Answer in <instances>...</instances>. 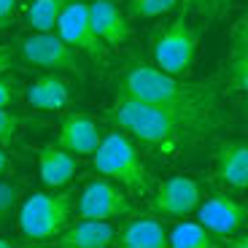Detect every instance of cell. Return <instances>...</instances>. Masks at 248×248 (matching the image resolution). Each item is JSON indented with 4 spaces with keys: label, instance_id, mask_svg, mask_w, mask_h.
I'll return each mask as SVG.
<instances>
[{
    "label": "cell",
    "instance_id": "obj_12",
    "mask_svg": "<svg viewBox=\"0 0 248 248\" xmlns=\"http://www.w3.org/2000/svg\"><path fill=\"white\" fill-rule=\"evenodd\" d=\"M213 170L224 184L248 186V140H221L213 146Z\"/></svg>",
    "mask_w": 248,
    "mask_h": 248
},
{
    "label": "cell",
    "instance_id": "obj_16",
    "mask_svg": "<svg viewBox=\"0 0 248 248\" xmlns=\"http://www.w3.org/2000/svg\"><path fill=\"white\" fill-rule=\"evenodd\" d=\"M78 168V156L60 146H44L38 151V173L49 189H60L76 175Z\"/></svg>",
    "mask_w": 248,
    "mask_h": 248
},
{
    "label": "cell",
    "instance_id": "obj_18",
    "mask_svg": "<svg viewBox=\"0 0 248 248\" xmlns=\"http://www.w3.org/2000/svg\"><path fill=\"white\" fill-rule=\"evenodd\" d=\"M25 97L32 108H41V111H62L70 103V89L60 76L49 73V76H41V78L32 81L30 87H27Z\"/></svg>",
    "mask_w": 248,
    "mask_h": 248
},
{
    "label": "cell",
    "instance_id": "obj_30",
    "mask_svg": "<svg viewBox=\"0 0 248 248\" xmlns=\"http://www.w3.org/2000/svg\"><path fill=\"white\" fill-rule=\"evenodd\" d=\"M243 119H246V124H248V103L243 106Z\"/></svg>",
    "mask_w": 248,
    "mask_h": 248
},
{
    "label": "cell",
    "instance_id": "obj_23",
    "mask_svg": "<svg viewBox=\"0 0 248 248\" xmlns=\"http://www.w3.org/2000/svg\"><path fill=\"white\" fill-rule=\"evenodd\" d=\"M19 197H22V189L16 184H8V181H0V216L11 218V213L16 211L19 205Z\"/></svg>",
    "mask_w": 248,
    "mask_h": 248
},
{
    "label": "cell",
    "instance_id": "obj_25",
    "mask_svg": "<svg viewBox=\"0 0 248 248\" xmlns=\"http://www.w3.org/2000/svg\"><path fill=\"white\" fill-rule=\"evenodd\" d=\"M189 6H194V8H200L202 14H208V16H216L218 14V8L224 6V0H186Z\"/></svg>",
    "mask_w": 248,
    "mask_h": 248
},
{
    "label": "cell",
    "instance_id": "obj_13",
    "mask_svg": "<svg viewBox=\"0 0 248 248\" xmlns=\"http://www.w3.org/2000/svg\"><path fill=\"white\" fill-rule=\"evenodd\" d=\"M54 243L62 248H106L116 243V230L108 218H81L73 227H65Z\"/></svg>",
    "mask_w": 248,
    "mask_h": 248
},
{
    "label": "cell",
    "instance_id": "obj_1",
    "mask_svg": "<svg viewBox=\"0 0 248 248\" xmlns=\"http://www.w3.org/2000/svg\"><path fill=\"white\" fill-rule=\"evenodd\" d=\"M108 119L119 130L130 132L140 143L162 151L189 149L221 124L218 111L151 106V103H140V100L124 97V94H116V103L108 111Z\"/></svg>",
    "mask_w": 248,
    "mask_h": 248
},
{
    "label": "cell",
    "instance_id": "obj_31",
    "mask_svg": "<svg viewBox=\"0 0 248 248\" xmlns=\"http://www.w3.org/2000/svg\"><path fill=\"white\" fill-rule=\"evenodd\" d=\"M0 248H11V240H0Z\"/></svg>",
    "mask_w": 248,
    "mask_h": 248
},
{
    "label": "cell",
    "instance_id": "obj_32",
    "mask_svg": "<svg viewBox=\"0 0 248 248\" xmlns=\"http://www.w3.org/2000/svg\"><path fill=\"white\" fill-rule=\"evenodd\" d=\"M3 224H6V218H3V216H0V227H3Z\"/></svg>",
    "mask_w": 248,
    "mask_h": 248
},
{
    "label": "cell",
    "instance_id": "obj_29",
    "mask_svg": "<svg viewBox=\"0 0 248 248\" xmlns=\"http://www.w3.org/2000/svg\"><path fill=\"white\" fill-rule=\"evenodd\" d=\"M230 246H235V248H248V235H243L240 240H227Z\"/></svg>",
    "mask_w": 248,
    "mask_h": 248
},
{
    "label": "cell",
    "instance_id": "obj_2",
    "mask_svg": "<svg viewBox=\"0 0 248 248\" xmlns=\"http://www.w3.org/2000/svg\"><path fill=\"white\" fill-rule=\"evenodd\" d=\"M119 94L135 97L151 106H173V108H194V111H218V92L211 84L184 81L181 76L165 73L154 65L135 62L124 70L119 81Z\"/></svg>",
    "mask_w": 248,
    "mask_h": 248
},
{
    "label": "cell",
    "instance_id": "obj_9",
    "mask_svg": "<svg viewBox=\"0 0 248 248\" xmlns=\"http://www.w3.org/2000/svg\"><path fill=\"white\" fill-rule=\"evenodd\" d=\"M76 213H78V218H108L111 221V218L132 213V202L119 186L100 178L84 186V192L78 194V202H76Z\"/></svg>",
    "mask_w": 248,
    "mask_h": 248
},
{
    "label": "cell",
    "instance_id": "obj_28",
    "mask_svg": "<svg viewBox=\"0 0 248 248\" xmlns=\"http://www.w3.org/2000/svg\"><path fill=\"white\" fill-rule=\"evenodd\" d=\"M8 168H11V165H8V156L3 154V149H0V175L8 173Z\"/></svg>",
    "mask_w": 248,
    "mask_h": 248
},
{
    "label": "cell",
    "instance_id": "obj_27",
    "mask_svg": "<svg viewBox=\"0 0 248 248\" xmlns=\"http://www.w3.org/2000/svg\"><path fill=\"white\" fill-rule=\"evenodd\" d=\"M8 68H11V54L6 46H0V73H6Z\"/></svg>",
    "mask_w": 248,
    "mask_h": 248
},
{
    "label": "cell",
    "instance_id": "obj_5",
    "mask_svg": "<svg viewBox=\"0 0 248 248\" xmlns=\"http://www.w3.org/2000/svg\"><path fill=\"white\" fill-rule=\"evenodd\" d=\"M154 65L165 73L186 76L194 65V54L200 46V35L189 22H186V6L178 16L170 22L165 30L154 35Z\"/></svg>",
    "mask_w": 248,
    "mask_h": 248
},
{
    "label": "cell",
    "instance_id": "obj_6",
    "mask_svg": "<svg viewBox=\"0 0 248 248\" xmlns=\"http://www.w3.org/2000/svg\"><path fill=\"white\" fill-rule=\"evenodd\" d=\"M22 57L30 65L46 70H65V73H76L84 78V62L78 57V49L70 46L68 41H62L60 32H32L30 38L22 41Z\"/></svg>",
    "mask_w": 248,
    "mask_h": 248
},
{
    "label": "cell",
    "instance_id": "obj_22",
    "mask_svg": "<svg viewBox=\"0 0 248 248\" xmlns=\"http://www.w3.org/2000/svg\"><path fill=\"white\" fill-rule=\"evenodd\" d=\"M27 119L19 116V113H11L6 108H0V146H8V143H16L22 130H25Z\"/></svg>",
    "mask_w": 248,
    "mask_h": 248
},
{
    "label": "cell",
    "instance_id": "obj_4",
    "mask_svg": "<svg viewBox=\"0 0 248 248\" xmlns=\"http://www.w3.org/2000/svg\"><path fill=\"white\" fill-rule=\"evenodd\" d=\"M70 213H73V194L70 192H35L19 208V232L32 243L54 240L68 227Z\"/></svg>",
    "mask_w": 248,
    "mask_h": 248
},
{
    "label": "cell",
    "instance_id": "obj_21",
    "mask_svg": "<svg viewBox=\"0 0 248 248\" xmlns=\"http://www.w3.org/2000/svg\"><path fill=\"white\" fill-rule=\"evenodd\" d=\"M181 0H127V16L130 19H154L178 8Z\"/></svg>",
    "mask_w": 248,
    "mask_h": 248
},
{
    "label": "cell",
    "instance_id": "obj_7",
    "mask_svg": "<svg viewBox=\"0 0 248 248\" xmlns=\"http://www.w3.org/2000/svg\"><path fill=\"white\" fill-rule=\"evenodd\" d=\"M57 32L62 41H68L70 46L92 57L94 62L108 60V44L97 35L92 25V14H89V3H84V0H70L57 22Z\"/></svg>",
    "mask_w": 248,
    "mask_h": 248
},
{
    "label": "cell",
    "instance_id": "obj_3",
    "mask_svg": "<svg viewBox=\"0 0 248 248\" xmlns=\"http://www.w3.org/2000/svg\"><path fill=\"white\" fill-rule=\"evenodd\" d=\"M92 168L100 175L122 184L132 194H149V173L143 165L138 149L132 146L130 135L124 130H116L103 138L97 151L92 154Z\"/></svg>",
    "mask_w": 248,
    "mask_h": 248
},
{
    "label": "cell",
    "instance_id": "obj_20",
    "mask_svg": "<svg viewBox=\"0 0 248 248\" xmlns=\"http://www.w3.org/2000/svg\"><path fill=\"white\" fill-rule=\"evenodd\" d=\"M68 3L70 0H32L30 11H27V27L32 32H54Z\"/></svg>",
    "mask_w": 248,
    "mask_h": 248
},
{
    "label": "cell",
    "instance_id": "obj_11",
    "mask_svg": "<svg viewBox=\"0 0 248 248\" xmlns=\"http://www.w3.org/2000/svg\"><path fill=\"white\" fill-rule=\"evenodd\" d=\"M103 143L100 127L92 116L87 113H68L60 122V132H57V146L76 156L84 154H94L97 146Z\"/></svg>",
    "mask_w": 248,
    "mask_h": 248
},
{
    "label": "cell",
    "instance_id": "obj_24",
    "mask_svg": "<svg viewBox=\"0 0 248 248\" xmlns=\"http://www.w3.org/2000/svg\"><path fill=\"white\" fill-rule=\"evenodd\" d=\"M19 97V81L0 73V108H8Z\"/></svg>",
    "mask_w": 248,
    "mask_h": 248
},
{
    "label": "cell",
    "instance_id": "obj_26",
    "mask_svg": "<svg viewBox=\"0 0 248 248\" xmlns=\"http://www.w3.org/2000/svg\"><path fill=\"white\" fill-rule=\"evenodd\" d=\"M14 8H16V0H0V27L11 19Z\"/></svg>",
    "mask_w": 248,
    "mask_h": 248
},
{
    "label": "cell",
    "instance_id": "obj_19",
    "mask_svg": "<svg viewBox=\"0 0 248 248\" xmlns=\"http://www.w3.org/2000/svg\"><path fill=\"white\" fill-rule=\"evenodd\" d=\"M224 237L213 235L205 224H192V221H184V224H175L170 230V246L173 248H216L221 246Z\"/></svg>",
    "mask_w": 248,
    "mask_h": 248
},
{
    "label": "cell",
    "instance_id": "obj_14",
    "mask_svg": "<svg viewBox=\"0 0 248 248\" xmlns=\"http://www.w3.org/2000/svg\"><path fill=\"white\" fill-rule=\"evenodd\" d=\"M224 81L232 89L248 94V19H240L230 35V57L224 68Z\"/></svg>",
    "mask_w": 248,
    "mask_h": 248
},
{
    "label": "cell",
    "instance_id": "obj_17",
    "mask_svg": "<svg viewBox=\"0 0 248 248\" xmlns=\"http://www.w3.org/2000/svg\"><path fill=\"white\" fill-rule=\"evenodd\" d=\"M116 243L124 248H165L170 246V232L156 218H135L116 235Z\"/></svg>",
    "mask_w": 248,
    "mask_h": 248
},
{
    "label": "cell",
    "instance_id": "obj_10",
    "mask_svg": "<svg viewBox=\"0 0 248 248\" xmlns=\"http://www.w3.org/2000/svg\"><path fill=\"white\" fill-rule=\"evenodd\" d=\"M197 218L213 235L224 237V243H227V237H232L248 221V202H240L227 194H213L205 202H200Z\"/></svg>",
    "mask_w": 248,
    "mask_h": 248
},
{
    "label": "cell",
    "instance_id": "obj_15",
    "mask_svg": "<svg viewBox=\"0 0 248 248\" xmlns=\"http://www.w3.org/2000/svg\"><path fill=\"white\" fill-rule=\"evenodd\" d=\"M89 14H92V25L97 35L108 46H122L130 38V25L119 11L116 0H89Z\"/></svg>",
    "mask_w": 248,
    "mask_h": 248
},
{
    "label": "cell",
    "instance_id": "obj_8",
    "mask_svg": "<svg viewBox=\"0 0 248 248\" xmlns=\"http://www.w3.org/2000/svg\"><path fill=\"white\" fill-rule=\"evenodd\" d=\"M202 202V189L194 178L189 175H173V178L162 181L154 197L149 200V208L156 216L168 218H184L194 213Z\"/></svg>",
    "mask_w": 248,
    "mask_h": 248
}]
</instances>
